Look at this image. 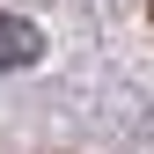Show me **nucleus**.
<instances>
[{
  "instance_id": "1",
  "label": "nucleus",
  "mask_w": 154,
  "mask_h": 154,
  "mask_svg": "<svg viewBox=\"0 0 154 154\" xmlns=\"http://www.w3.org/2000/svg\"><path fill=\"white\" fill-rule=\"evenodd\" d=\"M44 59V29L22 22V15H0V73L8 66H37Z\"/></svg>"
},
{
  "instance_id": "2",
  "label": "nucleus",
  "mask_w": 154,
  "mask_h": 154,
  "mask_svg": "<svg viewBox=\"0 0 154 154\" xmlns=\"http://www.w3.org/2000/svg\"><path fill=\"white\" fill-rule=\"evenodd\" d=\"M147 15H154V8H147Z\"/></svg>"
}]
</instances>
